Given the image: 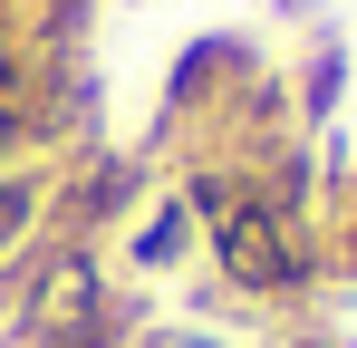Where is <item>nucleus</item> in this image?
I'll return each instance as SVG.
<instances>
[{
    "label": "nucleus",
    "mask_w": 357,
    "mask_h": 348,
    "mask_svg": "<svg viewBox=\"0 0 357 348\" xmlns=\"http://www.w3.org/2000/svg\"><path fill=\"white\" fill-rule=\"evenodd\" d=\"M203 310H309L328 290V242L319 213H280L261 194H232L203 223Z\"/></svg>",
    "instance_id": "f257e3e1"
},
{
    "label": "nucleus",
    "mask_w": 357,
    "mask_h": 348,
    "mask_svg": "<svg viewBox=\"0 0 357 348\" xmlns=\"http://www.w3.org/2000/svg\"><path fill=\"white\" fill-rule=\"evenodd\" d=\"M116 261L135 271V281H165V271H193L203 261V213L183 203L174 184H155L135 213H126V232H116Z\"/></svg>",
    "instance_id": "f03ea898"
},
{
    "label": "nucleus",
    "mask_w": 357,
    "mask_h": 348,
    "mask_svg": "<svg viewBox=\"0 0 357 348\" xmlns=\"http://www.w3.org/2000/svg\"><path fill=\"white\" fill-rule=\"evenodd\" d=\"M280 78H290L299 136H319V126L338 116V97H348V39H338V29H309V39H299V58L280 68Z\"/></svg>",
    "instance_id": "7ed1b4c3"
},
{
    "label": "nucleus",
    "mask_w": 357,
    "mask_h": 348,
    "mask_svg": "<svg viewBox=\"0 0 357 348\" xmlns=\"http://www.w3.org/2000/svg\"><path fill=\"white\" fill-rule=\"evenodd\" d=\"M49 184H59V165H10V174H0V242H39Z\"/></svg>",
    "instance_id": "20e7f679"
},
{
    "label": "nucleus",
    "mask_w": 357,
    "mask_h": 348,
    "mask_svg": "<svg viewBox=\"0 0 357 348\" xmlns=\"http://www.w3.org/2000/svg\"><path fill=\"white\" fill-rule=\"evenodd\" d=\"M319 242H328V281H357V174L319 194Z\"/></svg>",
    "instance_id": "39448f33"
},
{
    "label": "nucleus",
    "mask_w": 357,
    "mask_h": 348,
    "mask_svg": "<svg viewBox=\"0 0 357 348\" xmlns=\"http://www.w3.org/2000/svg\"><path fill=\"white\" fill-rule=\"evenodd\" d=\"M135 348H241L232 329H213V319H145V339Z\"/></svg>",
    "instance_id": "423d86ee"
},
{
    "label": "nucleus",
    "mask_w": 357,
    "mask_h": 348,
    "mask_svg": "<svg viewBox=\"0 0 357 348\" xmlns=\"http://www.w3.org/2000/svg\"><path fill=\"white\" fill-rule=\"evenodd\" d=\"M0 10H10V0H0Z\"/></svg>",
    "instance_id": "0eeeda50"
}]
</instances>
